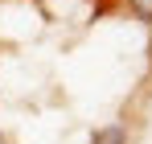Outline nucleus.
I'll list each match as a JSON object with an SVG mask.
<instances>
[{
  "label": "nucleus",
  "instance_id": "f257e3e1",
  "mask_svg": "<svg viewBox=\"0 0 152 144\" xmlns=\"http://www.w3.org/2000/svg\"><path fill=\"white\" fill-rule=\"evenodd\" d=\"M91 144H127V128L124 123H107V128H99L91 136Z\"/></svg>",
  "mask_w": 152,
  "mask_h": 144
},
{
  "label": "nucleus",
  "instance_id": "f03ea898",
  "mask_svg": "<svg viewBox=\"0 0 152 144\" xmlns=\"http://www.w3.org/2000/svg\"><path fill=\"white\" fill-rule=\"evenodd\" d=\"M127 12L140 25H152V0H127Z\"/></svg>",
  "mask_w": 152,
  "mask_h": 144
},
{
  "label": "nucleus",
  "instance_id": "7ed1b4c3",
  "mask_svg": "<svg viewBox=\"0 0 152 144\" xmlns=\"http://www.w3.org/2000/svg\"><path fill=\"white\" fill-rule=\"evenodd\" d=\"M0 144H8V140H4V136H0Z\"/></svg>",
  "mask_w": 152,
  "mask_h": 144
}]
</instances>
